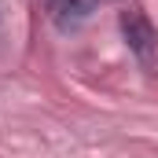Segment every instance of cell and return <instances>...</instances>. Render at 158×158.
<instances>
[{
	"mask_svg": "<svg viewBox=\"0 0 158 158\" xmlns=\"http://www.w3.org/2000/svg\"><path fill=\"white\" fill-rule=\"evenodd\" d=\"M44 4H52V0H44Z\"/></svg>",
	"mask_w": 158,
	"mask_h": 158,
	"instance_id": "3957f363",
	"label": "cell"
},
{
	"mask_svg": "<svg viewBox=\"0 0 158 158\" xmlns=\"http://www.w3.org/2000/svg\"><path fill=\"white\" fill-rule=\"evenodd\" d=\"M121 30H125V40H129L132 55H136L143 66H151V63H155V44H158L151 22H147L140 11H125V15H121Z\"/></svg>",
	"mask_w": 158,
	"mask_h": 158,
	"instance_id": "6da1fadb",
	"label": "cell"
},
{
	"mask_svg": "<svg viewBox=\"0 0 158 158\" xmlns=\"http://www.w3.org/2000/svg\"><path fill=\"white\" fill-rule=\"evenodd\" d=\"M92 7H96V0H52L48 15L55 19L59 30H77L81 22L92 15Z\"/></svg>",
	"mask_w": 158,
	"mask_h": 158,
	"instance_id": "7a4b0ae2",
	"label": "cell"
}]
</instances>
